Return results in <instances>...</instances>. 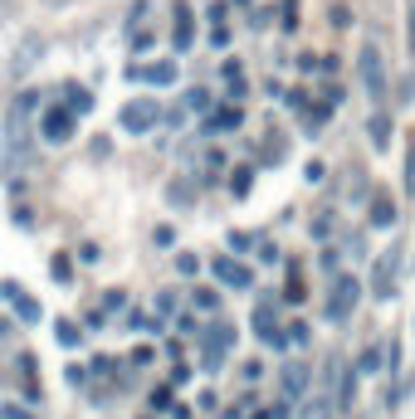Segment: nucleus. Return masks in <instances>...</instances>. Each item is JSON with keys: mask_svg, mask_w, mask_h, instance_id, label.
Here are the masks:
<instances>
[{"mask_svg": "<svg viewBox=\"0 0 415 419\" xmlns=\"http://www.w3.org/2000/svg\"><path fill=\"white\" fill-rule=\"evenodd\" d=\"M328 117H332V102H313V108H303V132L318 137L328 127Z\"/></svg>", "mask_w": 415, "mask_h": 419, "instance_id": "15", "label": "nucleus"}, {"mask_svg": "<svg viewBox=\"0 0 415 419\" xmlns=\"http://www.w3.org/2000/svg\"><path fill=\"white\" fill-rule=\"evenodd\" d=\"M372 141H376V151H386V146H391V117H386V113H376V117H372Z\"/></svg>", "mask_w": 415, "mask_h": 419, "instance_id": "19", "label": "nucleus"}, {"mask_svg": "<svg viewBox=\"0 0 415 419\" xmlns=\"http://www.w3.org/2000/svg\"><path fill=\"white\" fill-rule=\"evenodd\" d=\"M171 44H176V54H186L195 44V15H191L186 0H176V10H171Z\"/></svg>", "mask_w": 415, "mask_h": 419, "instance_id": "9", "label": "nucleus"}, {"mask_svg": "<svg viewBox=\"0 0 415 419\" xmlns=\"http://www.w3.org/2000/svg\"><path fill=\"white\" fill-rule=\"evenodd\" d=\"M308 337H313V332H308V322H293V327L284 332V346H308Z\"/></svg>", "mask_w": 415, "mask_h": 419, "instance_id": "24", "label": "nucleus"}, {"mask_svg": "<svg viewBox=\"0 0 415 419\" xmlns=\"http://www.w3.org/2000/svg\"><path fill=\"white\" fill-rule=\"evenodd\" d=\"M176 273H181V278H195V273H200V258H195V253H176Z\"/></svg>", "mask_w": 415, "mask_h": 419, "instance_id": "25", "label": "nucleus"}, {"mask_svg": "<svg viewBox=\"0 0 415 419\" xmlns=\"http://www.w3.org/2000/svg\"><path fill=\"white\" fill-rule=\"evenodd\" d=\"M64 381H69V385H83V381H88V371H83V365H69Z\"/></svg>", "mask_w": 415, "mask_h": 419, "instance_id": "41", "label": "nucleus"}, {"mask_svg": "<svg viewBox=\"0 0 415 419\" xmlns=\"http://www.w3.org/2000/svg\"><path fill=\"white\" fill-rule=\"evenodd\" d=\"M396 269H401V253H396V244H391V249L376 258V269H372V297L386 302V297L396 293Z\"/></svg>", "mask_w": 415, "mask_h": 419, "instance_id": "7", "label": "nucleus"}, {"mask_svg": "<svg viewBox=\"0 0 415 419\" xmlns=\"http://www.w3.org/2000/svg\"><path fill=\"white\" fill-rule=\"evenodd\" d=\"M157 122H162V108H157L151 98H132L127 108L118 113V127H123V132H132V137H147Z\"/></svg>", "mask_w": 415, "mask_h": 419, "instance_id": "3", "label": "nucleus"}, {"mask_svg": "<svg viewBox=\"0 0 415 419\" xmlns=\"http://www.w3.org/2000/svg\"><path fill=\"white\" fill-rule=\"evenodd\" d=\"M167 200H171V205H191V185H186V181H171Z\"/></svg>", "mask_w": 415, "mask_h": 419, "instance_id": "29", "label": "nucleus"}, {"mask_svg": "<svg viewBox=\"0 0 415 419\" xmlns=\"http://www.w3.org/2000/svg\"><path fill=\"white\" fill-rule=\"evenodd\" d=\"M254 419H274V414H269V409H259V414H254Z\"/></svg>", "mask_w": 415, "mask_h": 419, "instance_id": "44", "label": "nucleus"}, {"mask_svg": "<svg viewBox=\"0 0 415 419\" xmlns=\"http://www.w3.org/2000/svg\"><path fill=\"white\" fill-rule=\"evenodd\" d=\"M59 98H64V108H69L74 117L93 113V93H88V88H78V83H64V88H59Z\"/></svg>", "mask_w": 415, "mask_h": 419, "instance_id": "14", "label": "nucleus"}, {"mask_svg": "<svg viewBox=\"0 0 415 419\" xmlns=\"http://www.w3.org/2000/svg\"><path fill=\"white\" fill-rule=\"evenodd\" d=\"M181 113H211V93H205V88H191L186 93V108Z\"/></svg>", "mask_w": 415, "mask_h": 419, "instance_id": "22", "label": "nucleus"}, {"mask_svg": "<svg viewBox=\"0 0 415 419\" xmlns=\"http://www.w3.org/2000/svg\"><path fill=\"white\" fill-rule=\"evenodd\" d=\"M211 269H215V278H220L225 288H235V293H244V288H254V269H244V264H240V258H235V253H225V258H215V264H211Z\"/></svg>", "mask_w": 415, "mask_h": 419, "instance_id": "8", "label": "nucleus"}, {"mask_svg": "<svg viewBox=\"0 0 415 419\" xmlns=\"http://www.w3.org/2000/svg\"><path fill=\"white\" fill-rule=\"evenodd\" d=\"M74 127H78V117L64 108V102H54V108H44V117H39V137L49 141V146H59V141H69L74 137Z\"/></svg>", "mask_w": 415, "mask_h": 419, "instance_id": "5", "label": "nucleus"}, {"mask_svg": "<svg viewBox=\"0 0 415 419\" xmlns=\"http://www.w3.org/2000/svg\"><path fill=\"white\" fill-rule=\"evenodd\" d=\"M20 293H25V288H20V283H15V278H6V283H0V297H6V302H15V297H20Z\"/></svg>", "mask_w": 415, "mask_h": 419, "instance_id": "40", "label": "nucleus"}, {"mask_svg": "<svg viewBox=\"0 0 415 419\" xmlns=\"http://www.w3.org/2000/svg\"><path fill=\"white\" fill-rule=\"evenodd\" d=\"M357 69H361V88H367V93L381 102V98H386V69H381V49H376V39H367V44H361Z\"/></svg>", "mask_w": 415, "mask_h": 419, "instance_id": "4", "label": "nucleus"}, {"mask_svg": "<svg viewBox=\"0 0 415 419\" xmlns=\"http://www.w3.org/2000/svg\"><path fill=\"white\" fill-rule=\"evenodd\" d=\"M249 249H254V234H244V229L230 234V253H249Z\"/></svg>", "mask_w": 415, "mask_h": 419, "instance_id": "33", "label": "nucleus"}, {"mask_svg": "<svg viewBox=\"0 0 415 419\" xmlns=\"http://www.w3.org/2000/svg\"><path fill=\"white\" fill-rule=\"evenodd\" d=\"M176 312V293H157V317H171Z\"/></svg>", "mask_w": 415, "mask_h": 419, "instance_id": "34", "label": "nucleus"}, {"mask_svg": "<svg viewBox=\"0 0 415 419\" xmlns=\"http://www.w3.org/2000/svg\"><path fill=\"white\" fill-rule=\"evenodd\" d=\"M244 122V108H240V102H225V108H211V117H205L200 127L205 132H235Z\"/></svg>", "mask_w": 415, "mask_h": 419, "instance_id": "11", "label": "nucleus"}, {"mask_svg": "<svg viewBox=\"0 0 415 419\" xmlns=\"http://www.w3.org/2000/svg\"><path fill=\"white\" fill-rule=\"evenodd\" d=\"M405 195H415V146L405 151Z\"/></svg>", "mask_w": 415, "mask_h": 419, "instance_id": "35", "label": "nucleus"}, {"mask_svg": "<svg viewBox=\"0 0 415 419\" xmlns=\"http://www.w3.org/2000/svg\"><path fill=\"white\" fill-rule=\"evenodd\" d=\"M123 302H127V293H123V288H108V293H103V312H118Z\"/></svg>", "mask_w": 415, "mask_h": 419, "instance_id": "30", "label": "nucleus"}, {"mask_svg": "<svg viewBox=\"0 0 415 419\" xmlns=\"http://www.w3.org/2000/svg\"><path fill=\"white\" fill-rule=\"evenodd\" d=\"M200 365H205V371H220V365H225V356H230V346H235V327L230 322H211V327H205V337H200Z\"/></svg>", "mask_w": 415, "mask_h": 419, "instance_id": "1", "label": "nucleus"}, {"mask_svg": "<svg viewBox=\"0 0 415 419\" xmlns=\"http://www.w3.org/2000/svg\"><path fill=\"white\" fill-rule=\"evenodd\" d=\"M328 414H332V400H328L323 390H318L313 400H308V405H303V419H328Z\"/></svg>", "mask_w": 415, "mask_h": 419, "instance_id": "21", "label": "nucleus"}, {"mask_svg": "<svg viewBox=\"0 0 415 419\" xmlns=\"http://www.w3.org/2000/svg\"><path fill=\"white\" fill-rule=\"evenodd\" d=\"M147 49H151V34L137 30V34H132V54H147Z\"/></svg>", "mask_w": 415, "mask_h": 419, "instance_id": "39", "label": "nucleus"}, {"mask_svg": "<svg viewBox=\"0 0 415 419\" xmlns=\"http://www.w3.org/2000/svg\"><path fill=\"white\" fill-rule=\"evenodd\" d=\"M176 400H171V385H157L151 390V409H171Z\"/></svg>", "mask_w": 415, "mask_h": 419, "instance_id": "31", "label": "nucleus"}, {"mask_svg": "<svg viewBox=\"0 0 415 419\" xmlns=\"http://www.w3.org/2000/svg\"><path fill=\"white\" fill-rule=\"evenodd\" d=\"M279 381H284V400H298V395L308 390V381H313V371H308V365H303V361H288Z\"/></svg>", "mask_w": 415, "mask_h": 419, "instance_id": "12", "label": "nucleus"}, {"mask_svg": "<svg viewBox=\"0 0 415 419\" xmlns=\"http://www.w3.org/2000/svg\"><path fill=\"white\" fill-rule=\"evenodd\" d=\"M211 44H215V49H225V44H230V30H225V25H215V30H211Z\"/></svg>", "mask_w": 415, "mask_h": 419, "instance_id": "42", "label": "nucleus"}, {"mask_svg": "<svg viewBox=\"0 0 415 419\" xmlns=\"http://www.w3.org/2000/svg\"><path fill=\"white\" fill-rule=\"evenodd\" d=\"M372 229H396V200L386 190L372 195Z\"/></svg>", "mask_w": 415, "mask_h": 419, "instance_id": "13", "label": "nucleus"}, {"mask_svg": "<svg viewBox=\"0 0 415 419\" xmlns=\"http://www.w3.org/2000/svg\"><path fill=\"white\" fill-rule=\"evenodd\" d=\"M30 108H39V93H34V88H30V93H20V98H15V113H30Z\"/></svg>", "mask_w": 415, "mask_h": 419, "instance_id": "37", "label": "nucleus"}, {"mask_svg": "<svg viewBox=\"0 0 415 419\" xmlns=\"http://www.w3.org/2000/svg\"><path fill=\"white\" fill-rule=\"evenodd\" d=\"M284 30H288V34L298 30V5H293V0H284Z\"/></svg>", "mask_w": 415, "mask_h": 419, "instance_id": "38", "label": "nucleus"}, {"mask_svg": "<svg viewBox=\"0 0 415 419\" xmlns=\"http://www.w3.org/2000/svg\"><path fill=\"white\" fill-rule=\"evenodd\" d=\"M376 365H381V346H367L361 361H357V371H376Z\"/></svg>", "mask_w": 415, "mask_h": 419, "instance_id": "28", "label": "nucleus"}, {"mask_svg": "<svg viewBox=\"0 0 415 419\" xmlns=\"http://www.w3.org/2000/svg\"><path fill=\"white\" fill-rule=\"evenodd\" d=\"M0 419H39V414H34V409H25V405H15V400H10V405H0Z\"/></svg>", "mask_w": 415, "mask_h": 419, "instance_id": "27", "label": "nucleus"}, {"mask_svg": "<svg viewBox=\"0 0 415 419\" xmlns=\"http://www.w3.org/2000/svg\"><path fill=\"white\" fill-rule=\"evenodd\" d=\"M332 234V215H328V210H323V215L313 220V239H328Z\"/></svg>", "mask_w": 415, "mask_h": 419, "instance_id": "36", "label": "nucleus"}, {"mask_svg": "<svg viewBox=\"0 0 415 419\" xmlns=\"http://www.w3.org/2000/svg\"><path fill=\"white\" fill-rule=\"evenodd\" d=\"M54 341L74 351V346H83V327H78V322H69V317H59V322H54Z\"/></svg>", "mask_w": 415, "mask_h": 419, "instance_id": "16", "label": "nucleus"}, {"mask_svg": "<svg viewBox=\"0 0 415 419\" xmlns=\"http://www.w3.org/2000/svg\"><path fill=\"white\" fill-rule=\"evenodd\" d=\"M361 302V283L352 273H332V293H328V322H347Z\"/></svg>", "mask_w": 415, "mask_h": 419, "instance_id": "2", "label": "nucleus"}, {"mask_svg": "<svg viewBox=\"0 0 415 419\" xmlns=\"http://www.w3.org/2000/svg\"><path fill=\"white\" fill-rule=\"evenodd\" d=\"M191 307H195V312H220V293H215V288H195V293H191Z\"/></svg>", "mask_w": 415, "mask_h": 419, "instance_id": "17", "label": "nucleus"}, {"mask_svg": "<svg viewBox=\"0 0 415 419\" xmlns=\"http://www.w3.org/2000/svg\"><path fill=\"white\" fill-rule=\"evenodd\" d=\"M49 278H54V283H74V269H69V258H64V253L49 258Z\"/></svg>", "mask_w": 415, "mask_h": 419, "instance_id": "23", "label": "nucleus"}, {"mask_svg": "<svg viewBox=\"0 0 415 419\" xmlns=\"http://www.w3.org/2000/svg\"><path fill=\"white\" fill-rule=\"evenodd\" d=\"M254 332H259V341H264V346L284 351V327H279V317H274V302L254 307Z\"/></svg>", "mask_w": 415, "mask_h": 419, "instance_id": "10", "label": "nucleus"}, {"mask_svg": "<svg viewBox=\"0 0 415 419\" xmlns=\"http://www.w3.org/2000/svg\"><path fill=\"white\" fill-rule=\"evenodd\" d=\"M10 220H15V225H20V229H34V210H30V205H20V200H15V210H10Z\"/></svg>", "mask_w": 415, "mask_h": 419, "instance_id": "26", "label": "nucleus"}, {"mask_svg": "<svg viewBox=\"0 0 415 419\" xmlns=\"http://www.w3.org/2000/svg\"><path fill=\"white\" fill-rule=\"evenodd\" d=\"M127 78H132V83H151V88H171V83L181 78V69H176L171 59H157V64H132Z\"/></svg>", "mask_w": 415, "mask_h": 419, "instance_id": "6", "label": "nucleus"}, {"mask_svg": "<svg viewBox=\"0 0 415 419\" xmlns=\"http://www.w3.org/2000/svg\"><path fill=\"white\" fill-rule=\"evenodd\" d=\"M151 239H157V244H162V249H171V244H176V234H171V229H167V225H162V229H157V234H151Z\"/></svg>", "mask_w": 415, "mask_h": 419, "instance_id": "43", "label": "nucleus"}, {"mask_svg": "<svg viewBox=\"0 0 415 419\" xmlns=\"http://www.w3.org/2000/svg\"><path fill=\"white\" fill-rule=\"evenodd\" d=\"M405 44H410V54H415V0H405Z\"/></svg>", "mask_w": 415, "mask_h": 419, "instance_id": "32", "label": "nucleus"}, {"mask_svg": "<svg viewBox=\"0 0 415 419\" xmlns=\"http://www.w3.org/2000/svg\"><path fill=\"white\" fill-rule=\"evenodd\" d=\"M249 185H254V166H235L230 171V195H249Z\"/></svg>", "mask_w": 415, "mask_h": 419, "instance_id": "20", "label": "nucleus"}, {"mask_svg": "<svg viewBox=\"0 0 415 419\" xmlns=\"http://www.w3.org/2000/svg\"><path fill=\"white\" fill-rule=\"evenodd\" d=\"M0 337H6V317H0Z\"/></svg>", "mask_w": 415, "mask_h": 419, "instance_id": "45", "label": "nucleus"}, {"mask_svg": "<svg viewBox=\"0 0 415 419\" xmlns=\"http://www.w3.org/2000/svg\"><path fill=\"white\" fill-rule=\"evenodd\" d=\"M15 317H20L25 327H34V322H39V302H34L30 293H20V297H15Z\"/></svg>", "mask_w": 415, "mask_h": 419, "instance_id": "18", "label": "nucleus"}]
</instances>
